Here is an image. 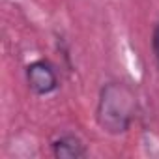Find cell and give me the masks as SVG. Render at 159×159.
Returning a JSON list of instances; mask_svg holds the SVG:
<instances>
[{
  "instance_id": "3957f363",
  "label": "cell",
  "mask_w": 159,
  "mask_h": 159,
  "mask_svg": "<svg viewBox=\"0 0 159 159\" xmlns=\"http://www.w3.org/2000/svg\"><path fill=\"white\" fill-rule=\"evenodd\" d=\"M52 153L60 159H79L86 155V146L75 135H64L52 142Z\"/></svg>"
},
{
  "instance_id": "277c9868",
  "label": "cell",
  "mask_w": 159,
  "mask_h": 159,
  "mask_svg": "<svg viewBox=\"0 0 159 159\" xmlns=\"http://www.w3.org/2000/svg\"><path fill=\"white\" fill-rule=\"evenodd\" d=\"M152 49H153V56H155V62L159 66V25H155L153 32H152Z\"/></svg>"
},
{
  "instance_id": "6da1fadb",
  "label": "cell",
  "mask_w": 159,
  "mask_h": 159,
  "mask_svg": "<svg viewBox=\"0 0 159 159\" xmlns=\"http://www.w3.org/2000/svg\"><path fill=\"white\" fill-rule=\"evenodd\" d=\"M137 112L135 92L124 83H109L98 101V124L111 135H122L131 127Z\"/></svg>"
},
{
  "instance_id": "7a4b0ae2",
  "label": "cell",
  "mask_w": 159,
  "mask_h": 159,
  "mask_svg": "<svg viewBox=\"0 0 159 159\" xmlns=\"http://www.w3.org/2000/svg\"><path fill=\"white\" fill-rule=\"evenodd\" d=\"M26 83L30 90L38 96H47L56 90L58 79L52 66L45 60H36L26 66Z\"/></svg>"
}]
</instances>
